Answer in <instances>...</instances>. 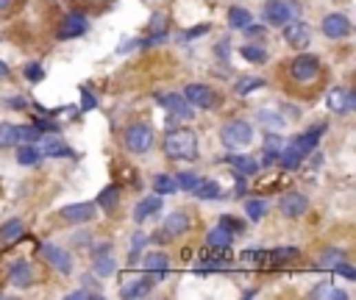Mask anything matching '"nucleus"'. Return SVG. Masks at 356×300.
I'll use <instances>...</instances> for the list:
<instances>
[{"instance_id": "nucleus-31", "label": "nucleus", "mask_w": 356, "mask_h": 300, "mask_svg": "<svg viewBox=\"0 0 356 300\" xmlns=\"http://www.w3.org/2000/svg\"><path fill=\"white\" fill-rule=\"evenodd\" d=\"M256 120H259L264 128H270V131H281L284 125H287V122H284V117H281V114H275V111H267V109H259V111H256Z\"/></svg>"}, {"instance_id": "nucleus-47", "label": "nucleus", "mask_w": 356, "mask_h": 300, "mask_svg": "<svg viewBox=\"0 0 356 300\" xmlns=\"http://www.w3.org/2000/svg\"><path fill=\"white\" fill-rule=\"evenodd\" d=\"M81 106H84V109H95V106H98V100H95V95H90V92H84V95H81Z\"/></svg>"}, {"instance_id": "nucleus-23", "label": "nucleus", "mask_w": 356, "mask_h": 300, "mask_svg": "<svg viewBox=\"0 0 356 300\" xmlns=\"http://www.w3.org/2000/svg\"><path fill=\"white\" fill-rule=\"evenodd\" d=\"M92 267L98 275H114L117 261L112 259V250H103V253H92Z\"/></svg>"}, {"instance_id": "nucleus-43", "label": "nucleus", "mask_w": 356, "mask_h": 300, "mask_svg": "<svg viewBox=\"0 0 356 300\" xmlns=\"http://www.w3.org/2000/svg\"><path fill=\"white\" fill-rule=\"evenodd\" d=\"M25 78H28L31 84H39V81L45 78V69H42V67H39L36 61H31V64L25 67Z\"/></svg>"}, {"instance_id": "nucleus-7", "label": "nucleus", "mask_w": 356, "mask_h": 300, "mask_svg": "<svg viewBox=\"0 0 356 300\" xmlns=\"http://www.w3.org/2000/svg\"><path fill=\"white\" fill-rule=\"evenodd\" d=\"M39 256H42L59 275H70V272H73V256H70L64 248L53 245V242H45V245L39 248Z\"/></svg>"}, {"instance_id": "nucleus-12", "label": "nucleus", "mask_w": 356, "mask_h": 300, "mask_svg": "<svg viewBox=\"0 0 356 300\" xmlns=\"http://www.w3.org/2000/svg\"><path fill=\"white\" fill-rule=\"evenodd\" d=\"M284 42H287L290 47H295V50H304L312 42V28L306 23H301V20H293V23L284 25Z\"/></svg>"}, {"instance_id": "nucleus-16", "label": "nucleus", "mask_w": 356, "mask_h": 300, "mask_svg": "<svg viewBox=\"0 0 356 300\" xmlns=\"http://www.w3.org/2000/svg\"><path fill=\"white\" fill-rule=\"evenodd\" d=\"M231 242H234V231L229 228V225H223V222H218L215 228H211L209 234H206V245L211 248V250H229L231 248Z\"/></svg>"}, {"instance_id": "nucleus-13", "label": "nucleus", "mask_w": 356, "mask_h": 300, "mask_svg": "<svg viewBox=\"0 0 356 300\" xmlns=\"http://www.w3.org/2000/svg\"><path fill=\"white\" fill-rule=\"evenodd\" d=\"M87 28H90V23L81 12H70V14H64V20L59 25V39H78L87 34Z\"/></svg>"}, {"instance_id": "nucleus-29", "label": "nucleus", "mask_w": 356, "mask_h": 300, "mask_svg": "<svg viewBox=\"0 0 356 300\" xmlns=\"http://www.w3.org/2000/svg\"><path fill=\"white\" fill-rule=\"evenodd\" d=\"M95 206H101L103 211L112 214V211L120 206V189H117V186H106V189L98 195V203H95Z\"/></svg>"}, {"instance_id": "nucleus-6", "label": "nucleus", "mask_w": 356, "mask_h": 300, "mask_svg": "<svg viewBox=\"0 0 356 300\" xmlns=\"http://www.w3.org/2000/svg\"><path fill=\"white\" fill-rule=\"evenodd\" d=\"M184 100H187L189 106H195V109H203V111L215 109V106L220 103L218 95H215V89L206 87V84H187V87H184Z\"/></svg>"}, {"instance_id": "nucleus-39", "label": "nucleus", "mask_w": 356, "mask_h": 300, "mask_svg": "<svg viewBox=\"0 0 356 300\" xmlns=\"http://www.w3.org/2000/svg\"><path fill=\"white\" fill-rule=\"evenodd\" d=\"M151 292V286L145 283V281H134V283H128V286H123V297H142V294H148Z\"/></svg>"}, {"instance_id": "nucleus-19", "label": "nucleus", "mask_w": 356, "mask_h": 300, "mask_svg": "<svg viewBox=\"0 0 356 300\" xmlns=\"http://www.w3.org/2000/svg\"><path fill=\"white\" fill-rule=\"evenodd\" d=\"M320 133H323V125H320L315 133L309 131V133H298V136H293V139L287 142V147H290V150H295L298 156H309L312 150L317 147V136H320Z\"/></svg>"}, {"instance_id": "nucleus-32", "label": "nucleus", "mask_w": 356, "mask_h": 300, "mask_svg": "<svg viewBox=\"0 0 356 300\" xmlns=\"http://www.w3.org/2000/svg\"><path fill=\"white\" fill-rule=\"evenodd\" d=\"M154 192H156V195H162V197H165V195L178 192L176 178H173V175H165V173H162V175H154Z\"/></svg>"}, {"instance_id": "nucleus-8", "label": "nucleus", "mask_w": 356, "mask_h": 300, "mask_svg": "<svg viewBox=\"0 0 356 300\" xmlns=\"http://www.w3.org/2000/svg\"><path fill=\"white\" fill-rule=\"evenodd\" d=\"M320 31H323V36H326V39L339 42V39H348V36H350L353 25H350V20H348L342 12H331V14H326V17H323Z\"/></svg>"}, {"instance_id": "nucleus-52", "label": "nucleus", "mask_w": 356, "mask_h": 300, "mask_svg": "<svg viewBox=\"0 0 356 300\" xmlns=\"http://www.w3.org/2000/svg\"><path fill=\"white\" fill-rule=\"evenodd\" d=\"M151 239H154V242H159V245H167V242H170V237H167L165 231H156V234H154Z\"/></svg>"}, {"instance_id": "nucleus-22", "label": "nucleus", "mask_w": 356, "mask_h": 300, "mask_svg": "<svg viewBox=\"0 0 356 300\" xmlns=\"http://www.w3.org/2000/svg\"><path fill=\"white\" fill-rule=\"evenodd\" d=\"M39 159H42V153H39V147L34 142H23V147H17V164L34 167Z\"/></svg>"}, {"instance_id": "nucleus-37", "label": "nucleus", "mask_w": 356, "mask_h": 300, "mask_svg": "<svg viewBox=\"0 0 356 300\" xmlns=\"http://www.w3.org/2000/svg\"><path fill=\"white\" fill-rule=\"evenodd\" d=\"M284 144H287V142H284L275 131H270L267 136H264V153H273V156H278L281 153V150H284Z\"/></svg>"}, {"instance_id": "nucleus-28", "label": "nucleus", "mask_w": 356, "mask_h": 300, "mask_svg": "<svg viewBox=\"0 0 356 300\" xmlns=\"http://www.w3.org/2000/svg\"><path fill=\"white\" fill-rule=\"evenodd\" d=\"M20 136H17V125L14 122H0V150H9L17 147Z\"/></svg>"}, {"instance_id": "nucleus-51", "label": "nucleus", "mask_w": 356, "mask_h": 300, "mask_svg": "<svg viewBox=\"0 0 356 300\" xmlns=\"http://www.w3.org/2000/svg\"><path fill=\"white\" fill-rule=\"evenodd\" d=\"M151 28H154V31H159V34H162V28H165V17H162V14H156V17H154V20H151Z\"/></svg>"}, {"instance_id": "nucleus-50", "label": "nucleus", "mask_w": 356, "mask_h": 300, "mask_svg": "<svg viewBox=\"0 0 356 300\" xmlns=\"http://www.w3.org/2000/svg\"><path fill=\"white\" fill-rule=\"evenodd\" d=\"M12 9H14V0H0V17L9 14Z\"/></svg>"}, {"instance_id": "nucleus-38", "label": "nucleus", "mask_w": 356, "mask_h": 300, "mask_svg": "<svg viewBox=\"0 0 356 300\" xmlns=\"http://www.w3.org/2000/svg\"><path fill=\"white\" fill-rule=\"evenodd\" d=\"M198 184H200V175H195V173H178V178H176V186L181 192H192Z\"/></svg>"}, {"instance_id": "nucleus-1", "label": "nucleus", "mask_w": 356, "mask_h": 300, "mask_svg": "<svg viewBox=\"0 0 356 300\" xmlns=\"http://www.w3.org/2000/svg\"><path fill=\"white\" fill-rule=\"evenodd\" d=\"M165 156L173 159V162H192L198 159V136L189 131V128H173L165 142Z\"/></svg>"}, {"instance_id": "nucleus-36", "label": "nucleus", "mask_w": 356, "mask_h": 300, "mask_svg": "<svg viewBox=\"0 0 356 300\" xmlns=\"http://www.w3.org/2000/svg\"><path fill=\"white\" fill-rule=\"evenodd\" d=\"M245 214H248V219L251 222H259L264 214H267V200H245Z\"/></svg>"}, {"instance_id": "nucleus-48", "label": "nucleus", "mask_w": 356, "mask_h": 300, "mask_svg": "<svg viewBox=\"0 0 356 300\" xmlns=\"http://www.w3.org/2000/svg\"><path fill=\"white\" fill-rule=\"evenodd\" d=\"M25 106H28V100H25V98H20V95H17V98H12V100H9V109H17V111H23V109H25Z\"/></svg>"}, {"instance_id": "nucleus-18", "label": "nucleus", "mask_w": 356, "mask_h": 300, "mask_svg": "<svg viewBox=\"0 0 356 300\" xmlns=\"http://www.w3.org/2000/svg\"><path fill=\"white\" fill-rule=\"evenodd\" d=\"M156 100L165 106V109H170L173 114H178V120H189L192 117V106L184 100V95H178V92H167V95H156Z\"/></svg>"}, {"instance_id": "nucleus-44", "label": "nucleus", "mask_w": 356, "mask_h": 300, "mask_svg": "<svg viewBox=\"0 0 356 300\" xmlns=\"http://www.w3.org/2000/svg\"><path fill=\"white\" fill-rule=\"evenodd\" d=\"M295 256H298L295 248H275V250L270 253L273 261H290V259H295Z\"/></svg>"}, {"instance_id": "nucleus-53", "label": "nucleus", "mask_w": 356, "mask_h": 300, "mask_svg": "<svg viewBox=\"0 0 356 300\" xmlns=\"http://www.w3.org/2000/svg\"><path fill=\"white\" fill-rule=\"evenodd\" d=\"M0 78H12V69H9L3 61H0Z\"/></svg>"}, {"instance_id": "nucleus-33", "label": "nucleus", "mask_w": 356, "mask_h": 300, "mask_svg": "<svg viewBox=\"0 0 356 300\" xmlns=\"http://www.w3.org/2000/svg\"><path fill=\"white\" fill-rule=\"evenodd\" d=\"M301 159H304V156H298L295 150H290L287 144H284V150L278 153V159H275V162H278L284 170H298V167H301Z\"/></svg>"}, {"instance_id": "nucleus-11", "label": "nucleus", "mask_w": 356, "mask_h": 300, "mask_svg": "<svg viewBox=\"0 0 356 300\" xmlns=\"http://www.w3.org/2000/svg\"><path fill=\"white\" fill-rule=\"evenodd\" d=\"M278 211L287 217V219H298L309 211V197L301 195V192H287V195H281L278 200Z\"/></svg>"}, {"instance_id": "nucleus-40", "label": "nucleus", "mask_w": 356, "mask_h": 300, "mask_svg": "<svg viewBox=\"0 0 356 300\" xmlns=\"http://www.w3.org/2000/svg\"><path fill=\"white\" fill-rule=\"evenodd\" d=\"M101 297H103V292L101 289H90V286L76 289V292L67 294V300H101Z\"/></svg>"}, {"instance_id": "nucleus-26", "label": "nucleus", "mask_w": 356, "mask_h": 300, "mask_svg": "<svg viewBox=\"0 0 356 300\" xmlns=\"http://www.w3.org/2000/svg\"><path fill=\"white\" fill-rule=\"evenodd\" d=\"M312 297H317V300H348V294L342 292V289H337L334 283H328V281H323V283H317L315 289H312Z\"/></svg>"}, {"instance_id": "nucleus-30", "label": "nucleus", "mask_w": 356, "mask_h": 300, "mask_svg": "<svg viewBox=\"0 0 356 300\" xmlns=\"http://www.w3.org/2000/svg\"><path fill=\"white\" fill-rule=\"evenodd\" d=\"M251 20H253V17H251L248 9H242V6H231V9H229V25H231V28L242 31L245 25H251Z\"/></svg>"}, {"instance_id": "nucleus-14", "label": "nucleus", "mask_w": 356, "mask_h": 300, "mask_svg": "<svg viewBox=\"0 0 356 300\" xmlns=\"http://www.w3.org/2000/svg\"><path fill=\"white\" fill-rule=\"evenodd\" d=\"M189 228H192V219H189V214H187L184 208H176L173 214H167V217H165V225H162V231H165L170 239L184 237Z\"/></svg>"}, {"instance_id": "nucleus-34", "label": "nucleus", "mask_w": 356, "mask_h": 300, "mask_svg": "<svg viewBox=\"0 0 356 300\" xmlns=\"http://www.w3.org/2000/svg\"><path fill=\"white\" fill-rule=\"evenodd\" d=\"M229 162H231V167H234L237 173H242L245 178L259 173V164H256L253 159H248V156H234V159H229Z\"/></svg>"}, {"instance_id": "nucleus-45", "label": "nucleus", "mask_w": 356, "mask_h": 300, "mask_svg": "<svg viewBox=\"0 0 356 300\" xmlns=\"http://www.w3.org/2000/svg\"><path fill=\"white\" fill-rule=\"evenodd\" d=\"M334 272H339V275H345V278H350V281L356 278V270H353V267H350L348 261H339V264L334 267Z\"/></svg>"}, {"instance_id": "nucleus-17", "label": "nucleus", "mask_w": 356, "mask_h": 300, "mask_svg": "<svg viewBox=\"0 0 356 300\" xmlns=\"http://www.w3.org/2000/svg\"><path fill=\"white\" fill-rule=\"evenodd\" d=\"M34 281H36V275H34V267H31L28 261H14V264L9 267V283H12V286L28 289V286H34Z\"/></svg>"}, {"instance_id": "nucleus-10", "label": "nucleus", "mask_w": 356, "mask_h": 300, "mask_svg": "<svg viewBox=\"0 0 356 300\" xmlns=\"http://www.w3.org/2000/svg\"><path fill=\"white\" fill-rule=\"evenodd\" d=\"M98 217V206L95 203H70L59 211V219L67 222V225H81V222H90Z\"/></svg>"}, {"instance_id": "nucleus-20", "label": "nucleus", "mask_w": 356, "mask_h": 300, "mask_svg": "<svg viewBox=\"0 0 356 300\" xmlns=\"http://www.w3.org/2000/svg\"><path fill=\"white\" fill-rule=\"evenodd\" d=\"M156 211H162V195H151V197H145V200H139V203L134 206V219H136V222H145V219L154 217Z\"/></svg>"}, {"instance_id": "nucleus-41", "label": "nucleus", "mask_w": 356, "mask_h": 300, "mask_svg": "<svg viewBox=\"0 0 356 300\" xmlns=\"http://www.w3.org/2000/svg\"><path fill=\"white\" fill-rule=\"evenodd\" d=\"M17 136H20V142H39V136H42V131L36 128V125H17Z\"/></svg>"}, {"instance_id": "nucleus-42", "label": "nucleus", "mask_w": 356, "mask_h": 300, "mask_svg": "<svg viewBox=\"0 0 356 300\" xmlns=\"http://www.w3.org/2000/svg\"><path fill=\"white\" fill-rule=\"evenodd\" d=\"M264 84H267L264 78H245V81L237 84V95H248V92H253V89H262Z\"/></svg>"}, {"instance_id": "nucleus-3", "label": "nucleus", "mask_w": 356, "mask_h": 300, "mask_svg": "<svg viewBox=\"0 0 356 300\" xmlns=\"http://www.w3.org/2000/svg\"><path fill=\"white\" fill-rule=\"evenodd\" d=\"M156 144V133L148 122H131L123 131V147L134 156H145L151 153V147Z\"/></svg>"}, {"instance_id": "nucleus-5", "label": "nucleus", "mask_w": 356, "mask_h": 300, "mask_svg": "<svg viewBox=\"0 0 356 300\" xmlns=\"http://www.w3.org/2000/svg\"><path fill=\"white\" fill-rule=\"evenodd\" d=\"M290 75H293V81L295 84H312L317 81V75H320V58L315 53H301L293 58L290 64Z\"/></svg>"}, {"instance_id": "nucleus-15", "label": "nucleus", "mask_w": 356, "mask_h": 300, "mask_svg": "<svg viewBox=\"0 0 356 300\" xmlns=\"http://www.w3.org/2000/svg\"><path fill=\"white\" fill-rule=\"evenodd\" d=\"M326 100H328V109L334 114H348V111L356 109V95L350 89H342V87H334Z\"/></svg>"}, {"instance_id": "nucleus-2", "label": "nucleus", "mask_w": 356, "mask_h": 300, "mask_svg": "<svg viewBox=\"0 0 356 300\" xmlns=\"http://www.w3.org/2000/svg\"><path fill=\"white\" fill-rule=\"evenodd\" d=\"M298 17H301V3L298 0H264V6H262L264 25L284 28L287 23H293Z\"/></svg>"}, {"instance_id": "nucleus-49", "label": "nucleus", "mask_w": 356, "mask_h": 300, "mask_svg": "<svg viewBox=\"0 0 356 300\" xmlns=\"http://www.w3.org/2000/svg\"><path fill=\"white\" fill-rule=\"evenodd\" d=\"M242 31H245V36H253V39H259L264 34V28H253V25H245Z\"/></svg>"}, {"instance_id": "nucleus-4", "label": "nucleus", "mask_w": 356, "mask_h": 300, "mask_svg": "<svg viewBox=\"0 0 356 300\" xmlns=\"http://www.w3.org/2000/svg\"><path fill=\"white\" fill-rule=\"evenodd\" d=\"M220 139L229 150H240V147H248L251 139H253V125L245 122V120H229L220 131Z\"/></svg>"}, {"instance_id": "nucleus-24", "label": "nucleus", "mask_w": 356, "mask_h": 300, "mask_svg": "<svg viewBox=\"0 0 356 300\" xmlns=\"http://www.w3.org/2000/svg\"><path fill=\"white\" fill-rule=\"evenodd\" d=\"M192 195H195L198 200H220V197H223V189H220V184H215V181H200V184L192 189Z\"/></svg>"}, {"instance_id": "nucleus-9", "label": "nucleus", "mask_w": 356, "mask_h": 300, "mask_svg": "<svg viewBox=\"0 0 356 300\" xmlns=\"http://www.w3.org/2000/svg\"><path fill=\"white\" fill-rule=\"evenodd\" d=\"M145 281L148 286H156V283H162V278H165V272H167V267H170V259H167V253H162V250H154V253H148L145 256Z\"/></svg>"}, {"instance_id": "nucleus-27", "label": "nucleus", "mask_w": 356, "mask_h": 300, "mask_svg": "<svg viewBox=\"0 0 356 300\" xmlns=\"http://www.w3.org/2000/svg\"><path fill=\"white\" fill-rule=\"evenodd\" d=\"M36 147L42 156H70V147L61 139H42V144H36Z\"/></svg>"}, {"instance_id": "nucleus-21", "label": "nucleus", "mask_w": 356, "mask_h": 300, "mask_svg": "<svg viewBox=\"0 0 356 300\" xmlns=\"http://www.w3.org/2000/svg\"><path fill=\"white\" fill-rule=\"evenodd\" d=\"M23 234H25V225L17 217H12V219H6L3 225H0V242H3V245H14Z\"/></svg>"}, {"instance_id": "nucleus-25", "label": "nucleus", "mask_w": 356, "mask_h": 300, "mask_svg": "<svg viewBox=\"0 0 356 300\" xmlns=\"http://www.w3.org/2000/svg\"><path fill=\"white\" fill-rule=\"evenodd\" d=\"M348 256H345V250H339V248H328V250H323L320 256H317V267L320 270H334L339 261H345Z\"/></svg>"}, {"instance_id": "nucleus-35", "label": "nucleus", "mask_w": 356, "mask_h": 300, "mask_svg": "<svg viewBox=\"0 0 356 300\" xmlns=\"http://www.w3.org/2000/svg\"><path fill=\"white\" fill-rule=\"evenodd\" d=\"M240 53H242V58L251 61V64H264V61H267V50L259 47V45H242Z\"/></svg>"}, {"instance_id": "nucleus-46", "label": "nucleus", "mask_w": 356, "mask_h": 300, "mask_svg": "<svg viewBox=\"0 0 356 300\" xmlns=\"http://www.w3.org/2000/svg\"><path fill=\"white\" fill-rule=\"evenodd\" d=\"M34 125H36V128H39V131H59V125H56V122H53V120H36V122H34Z\"/></svg>"}]
</instances>
